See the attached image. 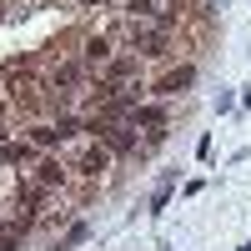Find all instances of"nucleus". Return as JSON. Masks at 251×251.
I'll use <instances>...</instances> for the list:
<instances>
[{
    "label": "nucleus",
    "instance_id": "20e7f679",
    "mask_svg": "<svg viewBox=\"0 0 251 251\" xmlns=\"http://www.w3.org/2000/svg\"><path fill=\"white\" fill-rule=\"evenodd\" d=\"M106 50H111V46H106V35H100V40H91V46H86V55H91V60H106Z\"/></svg>",
    "mask_w": 251,
    "mask_h": 251
},
{
    "label": "nucleus",
    "instance_id": "7ed1b4c3",
    "mask_svg": "<svg viewBox=\"0 0 251 251\" xmlns=\"http://www.w3.org/2000/svg\"><path fill=\"white\" fill-rule=\"evenodd\" d=\"M80 171H86V176L106 171V156H100V151H86V156H80Z\"/></svg>",
    "mask_w": 251,
    "mask_h": 251
},
{
    "label": "nucleus",
    "instance_id": "f257e3e1",
    "mask_svg": "<svg viewBox=\"0 0 251 251\" xmlns=\"http://www.w3.org/2000/svg\"><path fill=\"white\" fill-rule=\"evenodd\" d=\"M131 46H136L141 55H161V50H166V35L151 30V25H131Z\"/></svg>",
    "mask_w": 251,
    "mask_h": 251
},
{
    "label": "nucleus",
    "instance_id": "f03ea898",
    "mask_svg": "<svg viewBox=\"0 0 251 251\" xmlns=\"http://www.w3.org/2000/svg\"><path fill=\"white\" fill-rule=\"evenodd\" d=\"M181 86H191V66H181V71H171V75L161 80V91H166V96H171V91H181Z\"/></svg>",
    "mask_w": 251,
    "mask_h": 251
}]
</instances>
